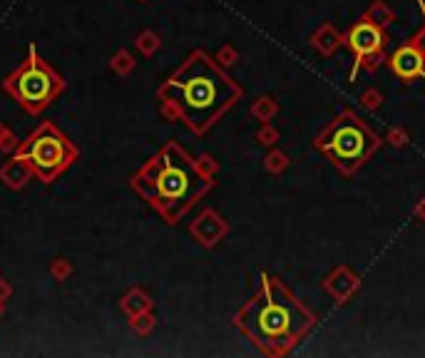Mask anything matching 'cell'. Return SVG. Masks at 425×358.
I'll return each instance as SVG.
<instances>
[{"mask_svg":"<svg viewBox=\"0 0 425 358\" xmlns=\"http://www.w3.org/2000/svg\"><path fill=\"white\" fill-rule=\"evenodd\" d=\"M0 150L3 152H16L18 150V140L11 132V127L6 122H0Z\"/></svg>","mask_w":425,"mask_h":358,"instance_id":"obj_14","label":"cell"},{"mask_svg":"<svg viewBox=\"0 0 425 358\" xmlns=\"http://www.w3.org/2000/svg\"><path fill=\"white\" fill-rule=\"evenodd\" d=\"M224 232H227V224H224L214 212H204L202 217L192 224V234L204 244V247H214V244L222 239Z\"/></svg>","mask_w":425,"mask_h":358,"instance_id":"obj_9","label":"cell"},{"mask_svg":"<svg viewBox=\"0 0 425 358\" xmlns=\"http://www.w3.org/2000/svg\"><path fill=\"white\" fill-rule=\"evenodd\" d=\"M130 184L167 224H177L214 187L202 162H194L177 142H167L149 157L147 164L132 174Z\"/></svg>","mask_w":425,"mask_h":358,"instance_id":"obj_3","label":"cell"},{"mask_svg":"<svg viewBox=\"0 0 425 358\" xmlns=\"http://www.w3.org/2000/svg\"><path fill=\"white\" fill-rule=\"evenodd\" d=\"M385 43H388V35H385L383 26L373 23L370 18L358 21L348 33H346V45H348L356 55V65H353V70H351V80H353L356 72H358L366 62H368V70H373V67L378 65L375 60L383 55Z\"/></svg>","mask_w":425,"mask_h":358,"instance_id":"obj_7","label":"cell"},{"mask_svg":"<svg viewBox=\"0 0 425 358\" xmlns=\"http://www.w3.org/2000/svg\"><path fill=\"white\" fill-rule=\"evenodd\" d=\"M137 47H140V50L144 52V55H152V52L159 47V38L154 35L152 30L140 33V35H137Z\"/></svg>","mask_w":425,"mask_h":358,"instance_id":"obj_13","label":"cell"},{"mask_svg":"<svg viewBox=\"0 0 425 358\" xmlns=\"http://www.w3.org/2000/svg\"><path fill=\"white\" fill-rule=\"evenodd\" d=\"M149 308H152V301H149L147 293L140 291V289H132V291L122 298V311H125L130 318L137 316V313H142V311H149Z\"/></svg>","mask_w":425,"mask_h":358,"instance_id":"obj_11","label":"cell"},{"mask_svg":"<svg viewBox=\"0 0 425 358\" xmlns=\"http://www.w3.org/2000/svg\"><path fill=\"white\" fill-rule=\"evenodd\" d=\"M30 177H35L30 169V164L18 155H13V160L0 169V182H6L11 189H23L28 182H30Z\"/></svg>","mask_w":425,"mask_h":358,"instance_id":"obj_10","label":"cell"},{"mask_svg":"<svg viewBox=\"0 0 425 358\" xmlns=\"http://www.w3.org/2000/svg\"><path fill=\"white\" fill-rule=\"evenodd\" d=\"M110 67L117 72V75H130V72L135 70V57H132L127 50H120L115 57H112Z\"/></svg>","mask_w":425,"mask_h":358,"instance_id":"obj_12","label":"cell"},{"mask_svg":"<svg viewBox=\"0 0 425 358\" xmlns=\"http://www.w3.org/2000/svg\"><path fill=\"white\" fill-rule=\"evenodd\" d=\"M70 274H72V267H70V262H67V259H55V262H52L50 276L55 279V281H65Z\"/></svg>","mask_w":425,"mask_h":358,"instance_id":"obj_16","label":"cell"},{"mask_svg":"<svg viewBox=\"0 0 425 358\" xmlns=\"http://www.w3.org/2000/svg\"><path fill=\"white\" fill-rule=\"evenodd\" d=\"M3 90L28 112L40 115L50 102L65 90V80L38 55V47L30 45L28 57L3 80Z\"/></svg>","mask_w":425,"mask_h":358,"instance_id":"obj_5","label":"cell"},{"mask_svg":"<svg viewBox=\"0 0 425 358\" xmlns=\"http://www.w3.org/2000/svg\"><path fill=\"white\" fill-rule=\"evenodd\" d=\"M234 326L261 353L283 356L316 326V316L281 279L261 274L256 293L237 311Z\"/></svg>","mask_w":425,"mask_h":358,"instance_id":"obj_2","label":"cell"},{"mask_svg":"<svg viewBox=\"0 0 425 358\" xmlns=\"http://www.w3.org/2000/svg\"><path fill=\"white\" fill-rule=\"evenodd\" d=\"M423 18H425V6H423ZM413 43H415V45H418V50L425 55V23H423V26H420V30L413 35Z\"/></svg>","mask_w":425,"mask_h":358,"instance_id":"obj_17","label":"cell"},{"mask_svg":"<svg viewBox=\"0 0 425 358\" xmlns=\"http://www.w3.org/2000/svg\"><path fill=\"white\" fill-rule=\"evenodd\" d=\"M157 97L169 120H182L194 135H204L224 112L237 105L242 87L209 52L194 50L159 85Z\"/></svg>","mask_w":425,"mask_h":358,"instance_id":"obj_1","label":"cell"},{"mask_svg":"<svg viewBox=\"0 0 425 358\" xmlns=\"http://www.w3.org/2000/svg\"><path fill=\"white\" fill-rule=\"evenodd\" d=\"M3 303H6V301H0V313H3Z\"/></svg>","mask_w":425,"mask_h":358,"instance_id":"obj_19","label":"cell"},{"mask_svg":"<svg viewBox=\"0 0 425 358\" xmlns=\"http://www.w3.org/2000/svg\"><path fill=\"white\" fill-rule=\"evenodd\" d=\"M388 65L400 80H425V55L418 50V45L413 40L400 45L390 55Z\"/></svg>","mask_w":425,"mask_h":358,"instance_id":"obj_8","label":"cell"},{"mask_svg":"<svg viewBox=\"0 0 425 358\" xmlns=\"http://www.w3.org/2000/svg\"><path fill=\"white\" fill-rule=\"evenodd\" d=\"M152 326H154V316L149 311H142L137 313V316H132V328H135L137 333H147Z\"/></svg>","mask_w":425,"mask_h":358,"instance_id":"obj_15","label":"cell"},{"mask_svg":"<svg viewBox=\"0 0 425 358\" xmlns=\"http://www.w3.org/2000/svg\"><path fill=\"white\" fill-rule=\"evenodd\" d=\"M314 145L344 174H353L358 167H363L373 157V152L380 147V137L356 112L344 110L331 120L329 127L321 130Z\"/></svg>","mask_w":425,"mask_h":358,"instance_id":"obj_4","label":"cell"},{"mask_svg":"<svg viewBox=\"0 0 425 358\" xmlns=\"http://www.w3.org/2000/svg\"><path fill=\"white\" fill-rule=\"evenodd\" d=\"M11 291H13L11 284H8L6 279H0V301H6V298L11 296Z\"/></svg>","mask_w":425,"mask_h":358,"instance_id":"obj_18","label":"cell"},{"mask_svg":"<svg viewBox=\"0 0 425 358\" xmlns=\"http://www.w3.org/2000/svg\"><path fill=\"white\" fill-rule=\"evenodd\" d=\"M13 155L23 157L42 184H52L57 177L65 174L75 164L80 152L60 127L52 125V122H42L38 130L28 135V140L18 145Z\"/></svg>","mask_w":425,"mask_h":358,"instance_id":"obj_6","label":"cell"}]
</instances>
